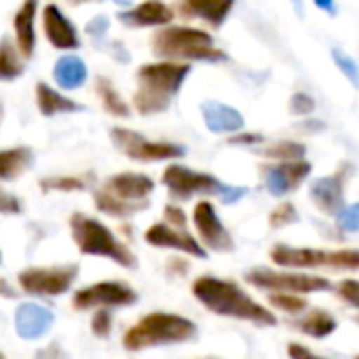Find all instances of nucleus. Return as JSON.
I'll use <instances>...</instances> for the list:
<instances>
[{
  "label": "nucleus",
  "instance_id": "a18cd8bd",
  "mask_svg": "<svg viewBox=\"0 0 359 359\" xmlns=\"http://www.w3.org/2000/svg\"><path fill=\"white\" fill-rule=\"evenodd\" d=\"M286 351H288V358L290 359H322V358H318L313 351H309L307 347L299 345V343H290Z\"/></svg>",
  "mask_w": 359,
  "mask_h": 359
},
{
  "label": "nucleus",
  "instance_id": "1a4fd4ad",
  "mask_svg": "<svg viewBox=\"0 0 359 359\" xmlns=\"http://www.w3.org/2000/svg\"><path fill=\"white\" fill-rule=\"evenodd\" d=\"M80 267L69 265H55V267H29L23 269L17 280L25 294L32 297H61L65 294L78 278Z\"/></svg>",
  "mask_w": 359,
  "mask_h": 359
},
{
  "label": "nucleus",
  "instance_id": "7ed1b4c3",
  "mask_svg": "<svg viewBox=\"0 0 359 359\" xmlns=\"http://www.w3.org/2000/svg\"><path fill=\"white\" fill-rule=\"evenodd\" d=\"M151 53L164 61H227L225 50L215 46L208 32L187 25H168L158 29L151 40Z\"/></svg>",
  "mask_w": 359,
  "mask_h": 359
},
{
  "label": "nucleus",
  "instance_id": "b1692460",
  "mask_svg": "<svg viewBox=\"0 0 359 359\" xmlns=\"http://www.w3.org/2000/svg\"><path fill=\"white\" fill-rule=\"evenodd\" d=\"M34 93H36V105H38L40 114L46 116V118L57 116V114H74V111L84 109L80 103H76L69 97L61 95L59 90L50 88L46 82H38Z\"/></svg>",
  "mask_w": 359,
  "mask_h": 359
},
{
  "label": "nucleus",
  "instance_id": "09e8293b",
  "mask_svg": "<svg viewBox=\"0 0 359 359\" xmlns=\"http://www.w3.org/2000/svg\"><path fill=\"white\" fill-rule=\"evenodd\" d=\"M301 128H305V130H322V128H324V122L307 120V122H303V124H301Z\"/></svg>",
  "mask_w": 359,
  "mask_h": 359
},
{
  "label": "nucleus",
  "instance_id": "39448f33",
  "mask_svg": "<svg viewBox=\"0 0 359 359\" xmlns=\"http://www.w3.org/2000/svg\"><path fill=\"white\" fill-rule=\"evenodd\" d=\"M69 231L74 244L82 255L103 257L124 269H137L139 263L135 252L124 242H120L114 236V231L107 225H103L99 219H93L82 212H74L69 217Z\"/></svg>",
  "mask_w": 359,
  "mask_h": 359
},
{
  "label": "nucleus",
  "instance_id": "f704fd0d",
  "mask_svg": "<svg viewBox=\"0 0 359 359\" xmlns=\"http://www.w3.org/2000/svg\"><path fill=\"white\" fill-rule=\"evenodd\" d=\"M337 225L343 229V231H358L359 229V206L358 204H351V206H343L337 215Z\"/></svg>",
  "mask_w": 359,
  "mask_h": 359
},
{
  "label": "nucleus",
  "instance_id": "f8f14e48",
  "mask_svg": "<svg viewBox=\"0 0 359 359\" xmlns=\"http://www.w3.org/2000/svg\"><path fill=\"white\" fill-rule=\"evenodd\" d=\"M194 225H196V231H198L204 248H208L212 252H231L236 248L233 238L227 231V227L221 223L212 202L202 200V202L196 204V208H194Z\"/></svg>",
  "mask_w": 359,
  "mask_h": 359
},
{
  "label": "nucleus",
  "instance_id": "a211bd4d",
  "mask_svg": "<svg viewBox=\"0 0 359 359\" xmlns=\"http://www.w3.org/2000/svg\"><path fill=\"white\" fill-rule=\"evenodd\" d=\"M55 313L38 303H21L15 311V332L23 341H38L50 332Z\"/></svg>",
  "mask_w": 359,
  "mask_h": 359
},
{
  "label": "nucleus",
  "instance_id": "e433bc0d",
  "mask_svg": "<svg viewBox=\"0 0 359 359\" xmlns=\"http://www.w3.org/2000/svg\"><path fill=\"white\" fill-rule=\"evenodd\" d=\"M90 330L97 339H107L111 334V311L109 309L95 311V316L90 320Z\"/></svg>",
  "mask_w": 359,
  "mask_h": 359
},
{
  "label": "nucleus",
  "instance_id": "6ab92c4d",
  "mask_svg": "<svg viewBox=\"0 0 359 359\" xmlns=\"http://www.w3.org/2000/svg\"><path fill=\"white\" fill-rule=\"evenodd\" d=\"M175 11L162 0H145L139 6L118 13V21L128 27H158L170 23Z\"/></svg>",
  "mask_w": 359,
  "mask_h": 359
},
{
  "label": "nucleus",
  "instance_id": "4468645a",
  "mask_svg": "<svg viewBox=\"0 0 359 359\" xmlns=\"http://www.w3.org/2000/svg\"><path fill=\"white\" fill-rule=\"evenodd\" d=\"M311 162L305 160H294V162H280V164H269L263 166V179L265 187L271 196L284 198L290 191H297L301 183L311 175Z\"/></svg>",
  "mask_w": 359,
  "mask_h": 359
},
{
  "label": "nucleus",
  "instance_id": "423d86ee",
  "mask_svg": "<svg viewBox=\"0 0 359 359\" xmlns=\"http://www.w3.org/2000/svg\"><path fill=\"white\" fill-rule=\"evenodd\" d=\"M269 257L276 265L284 269H359V252L353 248L345 250H320V248H294L286 244H276L269 250Z\"/></svg>",
  "mask_w": 359,
  "mask_h": 359
},
{
  "label": "nucleus",
  "instance_id": "f257e3e1",
  "mask_svg": "<svg viewBox=\"0 0 359 359\" xmlns=\"http://www.w3.org/2000/svg\"><path fill=\"white\" fill-rule=\"evenodd\" d=\"M191 292L200 305H204L210 313L221 318H233L242 322H250L261 328H271L278 324V318L248 297L236 282L219 280L215 276H202L194 282Z\"/></svg>",
  "mask_w": 359,
  "mask_h": 359
},
{
  "label": "nucleus",
  "instance_id": "412c9836",
  "mask_svg": "<svg viewBox=\"0 0 359 359\" xmlns=\"http://www.w3.org/2000/svg\"><path fill=\"white\" fill-rule=\"evenodd\" d=\"M200 111L210 133H217V135L240 133L244 126V116L236 107L225 105L221 101H204L200 105Z\"/></svg>",
  "mask_w": 359,
  "mask_h": 359
},
{
  "label": "nucleus",
  "instance_id": "4be33fe9",
  "mask_svg": "<svg viewBox=\"0 0 359 359\" xmlns=\"http://www.w3.org/2000/svg\"><path fill=\"white\" fill-rule=\"evenodd\" d=\"M236 0H181L179 13L187 19H202L212 27H221L229 17Z\"/></svg>",
  "mask_w": 359,
  "mask_h": 359
},
{
  "label": "nucleus",
  "instance_id": "ea45409f",
  "mask_svg": "<svg viewBox=\"0 0 359 359\" xmlns=\"http://www.w3.org/2000/svg\"><path fill=\"white\" fill-rule=\"evenodd\" d=\"M164 223H168L170 227H177V229H185L187 227V215L183 212V208L175 206V204H168L164 208Z\"/></svg>",
  "mask_w": 359,
  "mask_h": 359
},
{
  "label": "nucleus",
  "instance_id": "a878e982",
  "mask_svg": "<svg viewBox=\"0 0 359 359\" xmlns=\"http://www.w3.org/2000/svg\"><path fill=\"white\" fill-rule=\"evenodd\" d=\"M337 326L339 324H337L334 316L324 311V309H316V311L307 313L303 320L297 322V328L303 334L311 337V339H326V337H330L337 330Z\"/></svg>",
  "mask_w": 359,
  "mask_h": 359
},
{
  "label": "nucleus",
  "instance_id": "2eb2a0df",
  "mask_svg": "<svg viewBox=\"0 0 359 359\" xmlns=\"http://www.w3.org/2000/svg\"><path fill=\"white\" fill-rule=\"evenodd\" d=\"M154 187H156V183L147 175H141V172H118V175L109 177L101 189H105L109 196H114L120 202L147 208L149 206V196H151Z\"/></svg>",
  "mask_w": 359,
  "mask_h": 359
},
{
  "label": "nucleus",
  "instance_id": "9b49d317",
  "mask_svg": "<svg viewBox=\"0 0 359 359\" xmlns=\"http://www.w3.org/2000/svg\"><path fill=\"white\" fill-rule=\"evenodd\" d=\"M139 301V294L124 282H99L74 292L72 305L80 311L86 309H114L130 307Z\"/></svg>",
  "mask_w": 359,
  "mask_h": 359
},
{
  "label": "nucleus",
  "instance_id": "5fc2aeb1",
  "mask_svg": "<svg viewBox=\"0 0 359 359\" xmlns=\"http://www.w3.org/2000/svg\"><path fill=\"white\" fill-rule=\"evenodd\" d=\"M202 359H217V358H202Z\"/></svg>",
  "mask_w": 359,
  "mask_h": 359
},
{
  "label": "nucleus",
  "instance_id": "9d476101",
  "mask_svg": "<svg viewBox=\"0 0 359 359\" xmlns=\"http://www.w3.org/2000/svg\"><path fill=\"white\" fill-rule=\"evenodd\" d=\"M162 183L166 185L168 194L177 202H187L194 196H219L223 183L208 172H198L181 164H170L164 175Z\"/></svg>",
  "mask_w": 359,
  "mask_h": 359
},
{
  "label": "nucleus",
  "instance_id": "864d4df0",
  "mask_svg": "<svg viewBox=\"0 0 359 359\" xmlns=\"http://www.w3.org/2000/svg\"><path fill=\"white\" fill-rule=\"evenodd\" d=\"M0 359H6V358H4V355H2V351H0Z\"/></svg>",
  "mask_w": 359,
  "mask_h": 359
},
{
  "label": "nucleus",
  "instance_id": "58836bf2",
  "mask_svg": "<svg viewBox=\"0 0 359 359\" xmlns=\"http://www.w3.org/2000/svg\"><path fill=\"white\" fill-rule=\"evenodd\" d=\"M337 292H339V297H341L347 305H351V307H358L359 305L358 280H343V282L337 286Z\"/></svg>",
  "mask_w": 359,
  "mask_h": 359
},
{
  "label": "nucleus",
  "instance_id": "7c9ffc66",
  "mask_svg": "<svg viewBox=\"0 0 359 359\" xmlns=\"http://www.w3.org/2000/svg\"><path fill=\"white\" fill-rule=\"evenodd\" d=\"M88 181L82 179V177H72V175H65V177H46L40 181V189L42 191H82L86 189Z\"/></svg>",
  "mask_w": 359,
  "mask_h": 359
},
{
  "label": "nucleus",
  "instance_id": "5701e85b",
  "mask_svg": "<svg viewBox=\"0 0 359 359\" xmlns=\"http://www.w3.org/2000/svg\"><path fill=\"white\" fill-rule=\"evenodd\" d=\"M53 78L59 88L76 90L86 82L88 69H86V63L78 55H63L57 59V63L53 67Z\"/></svg>",
  "mask_w": 359,
  "mask_h": 359
},
{
  "label": "nucleus",
  "instance_id": "bb28decb",
  "mask_svg": "<svg viewBox=\"0 0 359 359\" xmlns=\"http://www.w3.org/2000/svg\"><path fill=\"white\" fill-rule=\"evenodd\" d=\"M95 90H97V97H99V101H101V107H103L109 116H114V118H128V116H130L128 103L122 99V95L114 88V84H111L107 78L99 76V78H97Z\"/></svg>",
  "mask_w": 359,
  "mask_h": 359
},
{
  "label": "nucleus",
  "instance_id": "6e6552de",
  "mask_svg": "<svg viewBox=\"0 0 359 359\" xmlns=\"http://www.w3.org/2000/svg\"><path fill=\"white\" fill-rule=\"evenodd\" d=\"M109 139L116 145L120 154L135 162H164V160H177L185 156V147L170 141H149L143 135L124 128L114 126L109 130Z\"/></svg>",
  "mask_w": 359,
  "mask_h": 359
},
{
  "label": "nucleus",
  "instance_id": "393cba45",
  "mask_svg": "<svg viewBox=\"0 0 359 359\" xmlns=\"http://www.w3.org/2000/svg\"><path fill=\"white\" fill-rule=\"evenodd\" d=\"M34 164V151L29 147L0 149V181H15L27 172Z\"/></svg>",
  "mask_w": 359,
  "mask_h": 359
},
{
  "label": "nucleus",
  "instance_id": "8fccbe9b",
  "mask_svg": "<svg viewBox=\"0 0 359 359\" xmlns=\"http://www.w3.org/2000/svg\"><path fill=\"white\" fill-rule=\"evenodd\" d=\"M290 2H292L297 15H299V17H305V0H290Z\"/></svg>",
  "mask_w": 359,
  "mask_h": 359
},
{
  "label": "nucleus",
  "instance_id": "4c0bfd02",
  "mask_svg": "<svg viewBox=\"0 0 359 359\" xmlns=\"http://www.w3.org/2000/svg\"><path fill=\"white\" fill-rule=\"evenodd\" d=\"M290 111L294 114V116H309L313 109H316V101H313V97H309L307 93H294L292 97H290Z\"/></svg>",
  "mask_w": 359,
  "mask_h": 359
},
{
  "label": "nucleus",
  "instance_id": "aec40b11",
  "mask_svg": "<svg viewBox=\"0 0 359 359\" xmlns=\"http://www.w3.org/2000/svg\"><path fill=\"white\" fill-rule=\"evenodd\" d=\"M36 13H38V0H23L13 19L15 46L23 59H29L36 48V27H34Z\"/></svg>",
  "mask_w": 359,
  "mask_h": 359
},
{
  "label": "nucleus",
  "instance_id": "79ce46f5",
  "mask_svg": "<svg viewBox=\"0 0 359 359\" xmlns=\"http://www.w3.org/2000/svg\"><path fill=\"white\" fill-rule=\"evenodd\" d=\"M19 212H21L19 198L0 189V215H19Z\"/></svg>",
  "mask_w": 359,
  "mask_h": 359
},
{
  "label": "nucleus",
  "instance_id": "603ef678",
  "mask_svg": "<svg viewBox=\"0 0 359 359\" xmlns=\"http://www.w3.org/2000/svg\"><path fill=\"white\" fill-rule=\"evenodd\" d=\"M2 120H4V107H2V103H0V126H2Z\"/></svg>",
  "mask_w": 359,
  "mask_h": 359
},
{
  "label": "nucleus",
  "instance_id": "ddd939ff",
  "mask_svg": "<svg viewBox=\"0 0 359 359\" xmlns=\"http://www.w3.org/2000/svg\"><path fill=\"white\" fill-rule=\"evenodd\" d=\"M351 175V164L341 166L330 177H320L311 183L309 196L320 212L334 217L345 206V185Z\"/></svg>",
  "mask_w": 359,
  "mask_h": 359
},
{
  "label": "nucleus",
  "instance_id": "20e7f679",
  "mask_svg": "<svg viewBox=\"0 0 359 359\" xmlns=\"http://www.w3.org/2000/svg\"><path fill=\"white\" fill-rule=\"evenodd\" d=\"M196 337H198V326L191 320L177 313L154 311L128 328V332L122 339V345L126 351H143L151 347L187 343L194 341Z\"/></svg>",
  "mask_w": 359,
  "mask_h": 359
},
{
  "label": "nucleus",
  "instance_id": "2f4dec72",
  "mask_svg": "<svg viewBox=\"0 0 359 359\" xmlns=\"http://www.w3.org/2000/svg\"><path fill=\"white\" fill-rule=\"evenodd\" d=\"M269 303L276 309H280L284 313H292V316H297V313H301V311H305L309 307V303L303 297L288 294V292H273V294H269Z\"/></svg>",
  "mask_w": 359,
  "mask_h": 359
},
{
  "label": "nucleus",
  "instance_id": "473e14b6",
  "mask_svg": "<svg viewBox=\"0 0 359 359\" xmlns=\"http://www.w3.org/2000/svg\"><path fill=\"white\" fill-rule=\"evenodd\" d=\"M292 223H299V210L292 202H282L269 215V227L271 229H282V227H288Z\"/></svg>",
  "mask_w": 359,
  "mask_h": 359
},
{
  "label": "nucleus",
  "instance_id": "49530a36",
  "mask_svg": "<svg viewBox=\"0 0 359 359\" xmlns=\"http://www.w3.org/2000/svg\"><path fill=\"white\" fill-rule=\"evenodd\" d=\"M0 297H4V299H11V301L19 297V294H17V290H15V288H13V286H11V284L4 280V278H0Z\"/></svg>",
  "mask_w": 359,
  "mask_h": 359
},
{
  "label": "nucleus",
  "instance_id": "dca6fc26",
  "mask_svg": "<svg viewBox=\"0 0 359 359\" xmlns=\"http://www.w3.org/2000/svg\"><path fill=\"white\" fill-rule=\"evenodd\" d=\"M145 242L149 246L179 250V252H185V255L196 257V259H206L208 257L206 248L191 233H187L185 229L170 227L168 223H154L145 231Z\"/></svg>",
  "mask_w": 359,
  "mask_h": 359
},
{
  "label": "nucleus",
  "instance_id": "f3484780",
  "mask_svg": "<svg viewBox=\"0 0 359 359\" xmlns=\"http://www.w3.org/2000/svg\"><path fill=\"white\" fill-rule=\"evenodd\" d=\"M42 27L46 40L59 50H76L80 48V36L76 25L65 17V13L57 4H46L42 8Z\"/></svg>",
  "mask_w": 359,
  "mask_h": 359
},
{
  "label": "nucleus",
  "instance_id": "0eeeda50",
  "mask_svg": "<svg viewBox=\"0 0 359 359\" xmlns=\"http://www.w3.org/2000/svg\"><path fill=\"white\" fill-rule=\"evenodd\" d=\"M244 280L255 288L271 290V292H288V294H313V292L332 290V282L322 276L273 271L269 267H255L244 276Z\"/></svg>",
  "mask_w": 359,
  "mask_h": 359
},
{
  "label": "nucleus",
  "instance_id": "f03ea898",
  "mask_svg": "<svg viewBox=\"0 0 359 359\" xmlns=\"http://www.w3.org/2000/svg\"><path fill=\"white\" fill-rule=\"evenodd\" d=\"M191 74L189 63L158 61L145 63L137 69V90L133 95V107L141 116L164 114L172 99L179 95L183 82Z\"/></svg>",
  "mask_w": 359,
  "mask_h": 359
},
{
  "label": "nucleus",
  "instance_id": "6e6d98bb",
  "mask_svg": "<svg viewBox=\"0 0 359 359\" xmlns=\"http://www.w3.org/2000/svg\"><path fill=\"white\" fill-rule=\"evenodd\" d=\"M0 261H2V252H0Z\"/></svg>",
  "mask_w": 359,
  "mask_h": 359
},
{
  "label": "nucleus",
  "instance_id": "cd10ccee",
  "mask_svg": "<svg viewBox=\"0 0 359 359\" xmlns=\"http://www.w3.org/2000/svg\"><path fill=\"white\" fill-rule=\"evenodd\" d=\"M23 59L8 36L0 38V82L15 80L23 74Z\"/></svg>",
  "mask_w": 359,
  "mask_h": 359
},
{
  "label": "nucleus",
  "instance_id": "a19ab883",
  "mask_svg": "<svg viewBox=\"0 0 359 359\" xmlns=\"http://www.w3.org/2000/svg\"><path fill=\"white\" fill-rule=\"evenodd\" d=\"M246 194H248V187H238V185H225V183H223V187H221V191H219V198H221L223 204H236V202H240Z\"/></svg>",
  "mask_w": 359,
  "mask_h": 359
},
{
  "label": "nucleus",
  "instance_id": "c85d7f7f",
  "mask_svg": "<svg viewBox=\"0 0 359 359\" xmlns=\"http://www.w3.org/2000/svg\"><path fill=\"white\" fill-rule=\"evenodd\" d=\"M95 206L99 212L107 215V217H114V219H130L135 217L137 212L145 210L141 206H133V204H126V202H120L116 200L114 196H109L105 189H97L95 191Z\"/></svg>",
  "mask_w": 359,
  "mask_h": 359
},
{
  "label": "nucleus",
  "instance_id": "c9c22d12",
  "mask_svg": "<svg viewBox=\"0 0 359 359\" xmlns=\"http://www.w3.org/2000/svg\"><path fill=\"white\" fill-rule=\"evenodd\" d=\"M107 29H109V19H107L105 15H97V17L90 19V21L86 23V27H84V32L88 34V38H90L97 46L103 44V40H105V36H107Z\"/></svg>",
  "mask_w": 359,
  "mask_h": 359
},
{
  "label": "nucleus",
  "instance_id": "de8ad7c7",
  "mask_svg": "<svg viewBox=\"0 0 359 359\" xmlns=\"http://www.w3.org/2000/svg\"><path fill=\"white\" fill-rule=\"evenodd\" d=\"M313 2H316L318 8H322V11L330 13V15H337V4H334V0H313Z\"/></svg>",
  "mask_w": 359,
  "mask_h": 359
},
{
  "label": "nucleus",
  "instance_id": "3c124183",
  "mask_svg": "<svg viewBox=\"0 0 359 359\" xmlns=\"http://www.w3.org/2000/svg\"><path fill=\"white\" fill-rule=\"evenodd\" d=\"M72 4H84V2H90V0H69ZM116 4H120V6H130L133 4V0H114Z\"/></svg>",
  "mask_w": 359,
  "mask_h": 359
},
{
  "label": "nucleus",
  "instance_id": "37998d69",
  "mask_svg": "<svg viewBox=\"0 0 359 359\" xmlns=\"http://www.w3.org/2000/svg\"><path fill=\"white\" fill-rule=\"evenodd\" d=\"M263 141H265V137L259 133H240V135L229 137V145H257Z\"/></svg>",
  "mask_w": 359,
  "mask_h": 359
},
{
  "label": "nucleus",
  "instance_id": "72a5a7b5",
  "mask_svg": "<svg viewBox=\"0 0 359 359\" xmlns=\"http://www.w3.org/2000/svg\"><path fill=\"white\" fill-rule=\"evenodd\" d=\"M332 59H334V63H337V67L351 80V84L353 86H358L359 84V67H358V61L351 57V55H347V53H343V50H339V48H332Z\"/></svg>",
  "mask_w": 359,
  "mask_h": 359
},
{
  "label": "nucleus",
  "instance_id": "c756f323",
  "mask_svg": "<svg viewBox=\"0 0 359 359\" xmlns=\"http://www.w3.org/2000/svg\"><path fill=\"white\" fill-rule=\"evenodd\" d=\"M259 154L265 156V158L278 160V162H294V160H303L305 158L307 147L303 143H297V141H278V143L261 149Z\"/></svg>",
  "mask_w": 359,
  "mask_h": 359
},
{
  "label": "nucleus",
  "instance_id": "c03bdc74",
  "mask_svg": "<svg viewBox=\"0 0 359 359\" xmlns=\"http://www.w3.org/2000/svg\"><path fill=\"white\" fill-rule=\"evenodd\" d=\"M36 359H67V353L61 349V345L53 343V345L40 349V351L36 353Z\"/></svg>",
  "mask_w": 359,
  "mask_h": 359
}]
</instances>
